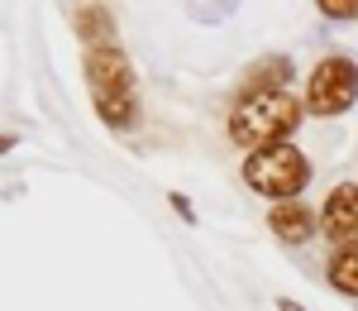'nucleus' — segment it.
Segmentation results:
<instances>
[{
    "label": "nucleus",
    "mask_w": 358,
    "mask_h": 311,
    "mask_svg": "<svg viewBox=\"0 0 358 311\" xmlns=\"http://www.w3.org/2000/svg\"><path fill=\"white\" fill-rule=\"evenodd\" d=\"M86 82H91V101L106 125L115 130H134L138 125V96H134V67H129V53L120 48V39L110 43H91L82 53Z\"/></svg>",
    "instance_id": "f257e3e1"
},
{
    "label": "nucleus",
    "mask_w": 358,
    "mask_h": 311,
    "mask_svg": "<svg viewBox=\"0 0 358 311\" xmlns=\"http://www.w3.org/2000/svg\"><path fill=\"white\" fill-rule=\"evenodd\" d=\"M224 130L248 153L287 144L292 130H301V101L292 91H253V96H239V106L229 111V125Z\"/></svg>",
    "instance_id": "f03ea898"
},
{
    "label": "nucleus",
    "mask_w": 358,
    "mask_h": 311,
    "mask_svg": "<svg viewBox=\"0 0 358 311\" xmlns=\"http://www.w3.org/2000/svg\"><path fill=\"white\" fill-rule=\"evenodd\" d=\"M244 182L258 192V197H273V201H296L306 182H310V163L296 144H273V148H258L248 153L244 163Z\"/></svg>",
    "instance_id": "7ed1b4c3"
},
{
    "label": "nucleus",
    "mask_w": 358,
    "mask_h": 311,
    "mask_svg": "<svg viewBox=\"0 0 358 311\" xmlns=\"http://www.w3.org/2000/svg\"><path fill=\"white\" fill-rule=\"evenodd\" d=\"M358 101V62L349 57H325L315 62L310 72V86H306V111L310 115H339Z\"/></svg>",
    "instance_id": "20e7f679"
},
{
    "label": "nucleus",
    "mask_w": 358,
    "mask_h": 311,
    "mask_svg": "<svg viewBox=\"0 0 358 311\" xmlns=\"http://www.w3.org/2000/svg\"><path fill=\"white\" fill-rule=\"evenodd\" d=\"M320 230H325V240H334L339 249L358 240V182H339L330 197H325Z\"/></svg>",
    "instance_id": "39448f33"
},
{
    "label": "nucleus",
    "mask_w": 358,
    "mask_h": 311,
    "mask_svg": "<svg viewBox=\"0 0 358 311\" xmlns=\"http://www.w3.org/2000/svg\"><path fill=\"white\" fill-rule=\"evenodd\" d=\"M268 226H273V235L282 240V244H306V240L320 230V216H310L306 201H273Z\"/></svg>",
    "instance_id": "423d86ee"
},
{
    "label": "nucleus",
    "mask_w": 358,
    "mask_h": 311,
    "mask_svg": "<svg viewBox=\"0 0 358 311\" xmlns=\"http://www.w3.org/2000/svg\"><path fill=\"white\" fill-rule=\"evenodd\" d=\"M72 25H77V34H82V48L120 39V34H115V15H110V5H82V10L72 15Z\"/></svg>",
    "instance_id": "0eeeda50"
},
{
    "label": "nucleus",
    "mask_w": 358,
    "mask_h": 311,
    "mask_svg": "<svg viewBox=\"0 0 358 311\" xmlns=\"http://www.w3.org/2000/svg\"><path fill=\"white\" fill-rule=\"evenodd\" d=\"M287 77H292V62L287 57H258L244 72V96H253V91H282Z\"/></svg>",
    "instance_id": "6e6552de"
},
{
    "label": "nucleus",
    "mask_w": 358,
    "mask_h": 311,
    "mask_svg": "<svg viewBox=\"0 0 358 311\" xmlns=\"http://www.w3.org/2000/svg\"><path fill=\"white\" fill-rule=\"evenodd\" d=\"M330 283L339 287V292L358 297V240H354V244H344V249H334V258H330Z\"/></svg>",
    "instance_id": "1a4fd4ad"
},
{
    "label": "nucleus",
    "mask_w": 358,
    "mask_h": 311,
    "mask_svg": "<svg viewBox=\"0 0 358 311\" xmlns=\"http://www.w3.org/2000/svg\"><path fill=\"white\" fill-rule=\"evenodd\" d=\"M315 10L330 20H358V0H315Z\"/></svg>",
    "instance_id": "9d476101"
},
{
    "label": "nucleus",
    "mask_w": 358,
    "mask_h": 311,
    "mask_svg": "<svg viewBox=\"0 0 358 311\" xmlns=\"http://www.w3.org/2000/svg\"><path fill=\"white\" fill-rule=\"evenodd\" d=\"M277 307H282V311H306V307H296V302H292V297H282V302H277Z\"/></svg>",
    "instance_id": "9b49d317"
},
{
    "label": "nucleus",
    "mask_w": 358,
    "mask_h": 311,
    "mask_svg": "<svg viewBox=\"0 0 358 311\" xmlns=\"http://www.w3.org/2000/svg\"><path fill=\"white\" fill-rule=\"evenodd\" d=\"M10 148H15V139H10V134H0V153H10Z\"/></svg>",
    "instance_id": "f8f14e48"
}]
</instances>
